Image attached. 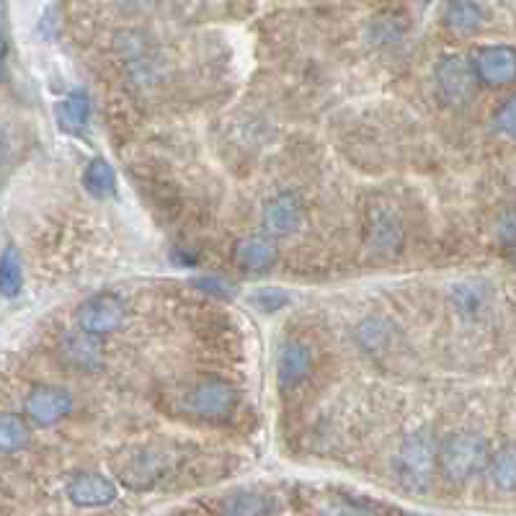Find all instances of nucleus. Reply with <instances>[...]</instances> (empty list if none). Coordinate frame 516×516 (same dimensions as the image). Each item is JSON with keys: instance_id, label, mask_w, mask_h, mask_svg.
I'll return each mask as SVG.
<instances>
[{"instance_id": "1", "label": "nucleus", "mask_w": 516, "mask_h": 516, "mask_svg": "<svg viewBox=\"0 0 516 516\" xmlns=\"http://www.w3.org/2000/svg\"><path fill=\"white\" fill-rule=\"evenodd\" d=\"M439 470V442L429 431H413L403 439L395 457V478L406 491L421 493Z\"/></svg>"}, {"instance_id": "2", "label": "nucleus", "mask_w": 516, "mask_h": 516, "mask_svg": "<svg viewBox=\"0 0 516 516\" xmlns=\"http://www.w3.org/2000/svg\"><path fill=\"white\" fill-rule=\"evenodd\" d=\"M488 462H491V447L486 437L475 431H455L439 444V470L452 483L475 478L488 470Z\"/></svg>"}, {"instance_id": "3", "label": "nucleus", "mask_w": 516, "mask_h": 516, "mask_svg": "<svg viewBox=\"0 0 516 516\" xmlns=\"http://www.w3.org/2000/svg\"><path fill=\"white\" fill-rule=\"evenodd\" d=\"M238 406V393L230 382L222 380H204L199 382L189 395L191 413L202 421H212V424H222L228 421Z\"/></svg>"}, {"instance_id": "4", "label": "nucleus", "mask_w": 516, "mask_h": 516, "mask_svg": "<svg viewBox=\"0 0 516 516\" xmlns=\"http://www.w3.org/2000/svg\"><path fill=\"white\" fill-rule=\"evenodd\" d=\"M470 62H473L475 78L483 86L504 88L516 83V50L509 44L480 47Z\"/></svg>"}, {"instance_id": "5", "label": "nucleus", "mask_w": 516, "mask_h": 516, "mask_svg": "<svg viewBox=\"0 0 516 516\" xmlns=\"http://www.w3.org/2000/svg\"><path fill=\"white\" fill-rule=\"evenodd\" d=\"M124 323V302L111 292L88 297L78 310V326L88 336H106Z\"/></svg>"}, {"instance_id": "6", "label": "nucleus", "mask_w": 516, "mask_h": 516, "mask_svg": "<svg viewBox=\"0 0 516 516\" xmlns=\"http://www.w3.org/2000/svg\"><path fill=\"white\" fill-rule=\"evenodd\" d=\"M437 83L439 93L447 104H467L473 99L475 86H478V78H475L473 62L465 60L460 55H449L439 62L437 68Z\"/></svg>"}, {"instance_id": "7", "label": "nucleus", "mask_w": 516, "mask_h": 516, "mask_svg": "<svg viewBox=\"0 0 516 516\" xmlns=\"http://www.w3.org/2000/svg\"><path fill=\"white\" fill-rule=\"evenodd\" d=\"M24 408L26 416H29L37 426H55L73 411V398H70L68 390H62V387L42 385L34 387V390L26 395Z\"/></svg>"}, {"instance_id": "8", "label": "nucleus", "mask_w": 516, "mask_h": 516, "mask_svg": "<svg viewBox=\"0 0 516 516\" xmlns=\"http://www.w3.org/2000/svg\"><path fill=\"white\" fill-rule=\"evenodd\" d=\"M166 473V455H160L155 449H142L124 455V465H119V478L132 491H145L153 488Z\"/></svg>"}, {"instance_id": "9", "label": "nucleus", "mask_w": 516, "mask_h": 516, "mask_svg": "<svg viewBox=\"0 0 516 516\" xmlns=\"http://www.w3.org/2000/svg\"><path fill=\"white\" fill-rule=\"evenodd\" d=\"M68 498L80 509H101L117 501V486L101 473H80L70 478Z\"/></svg>"}, {"instance_id": "10", "label": "nucleus", "mask_w": 516, "mask_h": 516, "mask_svg": "<svg viewBox=\"0 0 516 516\" xmlns=\"http://www.w3.org/2000/svg\"><path fill=\"white\" fill-rule=\"evenodd\" d=\"M305 222V209L295 194H279L264 207V230L274 238L295 235Z\"/></svg>"}, {"instance_id": "11", "label": "nucleus", "mask_w": 516, "mask_h": 516, "mask_svg": "<svg viewBox=\"0 0 516 516\" xmlns=\"http://www.w3.org/2000/svg\"><path fill=\"white\" fill-rule=\"evenodd\" d=\"M233 261L240 271L261 274V271H269L271 266L277 264V246L264 235H248V238L238 240Z\"/></svg>"}, {"instance_id": "12", "label": "nucleus", "mask_w": 516, "mask_h": 516, "mask_svg": "<svg viewBox=\"0 0 516 516\" xmlns=\"http://www.w3.org/2000/svg\"><path fill=\"white\" fill-rule=\"evenodd\" d=\"M310 367H313V354H310L308 346L300 344V341H287V344H282L277 357L279 382H282V387L300 385V382L310 375Z\"/></svg>"}, {"instance_id": "13", "label": "nucleus", "mask_w": 516, "mask_h": 516, "mask_svg": "<svg viewBox=\"0 0 516 516\" xmlns=\"http://www.w3.org/2000/svg\"><path fill=\"white\" fill-rule=\"evenodd\" d=\"M222 516H271L274 514V501L264 493L238 491L230 493L220 501Z\"/></svg>"}, {"instance_id": "14", "label": "nucleus", "mask_w": 516, "mask_h": 516, "mask_svg": "<svg viewBox=\"0 0 516 516\" xmlns=\"http://www.w3.org/2000/svg\"><path fill=\"white\" fill-rule=\"evenodd\" d=\"M488 478L498 491H516V442L504 444L488 462Z\"/></svg>"}, {"instance_id": "15", "label": "nucleus", "mask_w": 516, "mask_h": 516, "mask_svg": "<svg viewBox=\"0 0 516 516\" xmlns=\"http://www.w3.org/2000/svg\"><path fill=\"white\" fill-rule=\"evenodd\" d=\"M91 117V101L83 91H73L68 99L57 106V122L65 132H80Z\"/></svg>"}, {"instance_id": "16", "label": "nucleus", "mask_w": 516, "mask_h": 516, "mask_svg": "<svg viewBox=\"0 0 516 516\" xmlns=\"http://www.w3.org/2000/svg\"><path fill=\"white\" fill-rule=\"evenodd\" d=\"M24 287V264H21V253L13 246H8L0 256V295L3 297H19Z\"/></svg>"}, {"instance_id": "17", "label": "nucleus", "mask_w": 516, "mask_h": 516, "mask_svg": "<svg viewBox=\"0 0 516 516\" xmlns=\"http://www.w3.org/2000/svg\"><path fill=\"white\" fill-rule=\"evenodd\" d=\"M29 444V426L16 413H0V452L11 455Z\"/></svg>"}, {"instance_id": "18", "label": "nucleus", "mask_w": 516, "mask_h": 516, "mask_svg": "<svg viewBox=\"0 0 516 516\" xmlns=\"http://www.w3.org/2000/svg\"><path fill=\"white\" fill-rule=\"evenodd\" d=\"M444 21L452 31L457 34H473L475 29L483 26V8L475 6V3H449L447 11H444Z\"/></svg>"}, {"instance_id": "19", "label": "nucleus", "mask_w": 516, "mask_h": 516, "mask_svg": "<svg viewBox=\"0 0 516 516\" xmlns=\"http://www.w3.org/2000/svg\"><path fill=\"white\" fill-rule=\"evenodd\" d=\"M83 184H86V189L91 191L93 197H109L117 189V173L104 158H96L88 163Z\"/></svg>"}, {"instance_id": "20", "label": "nucleus", "mask_w": 516, "mask_h": 516, "mask_svg": "<svg viewBox=\"0 0 516 516\" xmlns=\"http://www.w3.org/2000/svg\"><path fill=\"white\" fill-rule=\"evenodd\" d=\"M68 354L80 364H91V359L99 354V344H96V336H88V333L80 331L78 336L70 338Z\"/></svg>"}, {"instance_id": "21", "label": "nucleus", "mask_w": 516, "mask_h": 516, "mask_svg": "<svg viewBox=\"0 0 516 516\" xmlns=\"http://www.w3.org/2000/svg\"><path fill=\"white\" fill-rule=\"evenodd\" d=\"M493 127L501 132V135L516 140V96L506 99L504 104L498 106L496 117H493Z\"/></svg>"}, {"instance_id": "22", "label": "nucleus", "mask_w": 516, "mask_h": 516, "mask_svg": "<svg viewBox=\"0 0 516 516\" xmlns=\"http://www.w3.org/2000/svg\"><path fill=\"white\" fill-rule=\"evenodd\" d=\"M256 302H261V308L264 310H277L279 305H284L287 302V295L284 292H279V289H266V292H261V295L256 297Z\"/></svg>"}, {"instance_id": "23", "label": "nucleus", "mask_w": 516, "mask_h": 516, "mask_svg": "<svg viewBox=\"0 0 516 516\" xmlns=\"http://www.w3.org/2000/svg\"><path fill=\"white\" fill-rule=\"evenodd\" d=\"M6 55H8V44H6V39H3V34H0V78H3V65H6Z\"/></svg>"}, {"instance_id": "24", "label": "nucleus", "mask_w": 516, "mask_h": 516, "mask_svg": "<svg viewBox=\"0 0 516 516\" xmlns=\"http://www.w3.org/2000/svg\"><path fill=\"white\" fill-rule=\"evenodd\" d=\"M3 153H6V135L0 132V158H3Z\"/></svg>"}]
</instances>
